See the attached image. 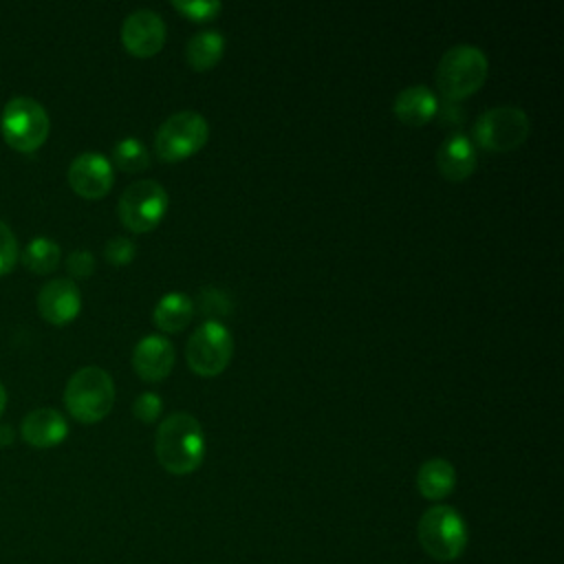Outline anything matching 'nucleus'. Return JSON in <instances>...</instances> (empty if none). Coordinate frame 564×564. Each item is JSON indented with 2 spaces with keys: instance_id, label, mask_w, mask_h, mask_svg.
<instances>
[{
  "instance_id": "29",
  "label": "nucleus",
  "mask_w": 564,
  "mask_h": 564,
  "mask_svg": "<svg viewBox=\"0 0 564 564\" xmlns=\"http://www.w3.org/2000/svg\"><path fill=\"white\" fill-rule=\"evenodd\" d=\"M4 405H7V390H4V386L0 383V416H2V412H4Z\"/></svg>"
},
{
  "instance_id": "28",
  "label": "nucleus",
  "mask_w": 564,
  "mask_h": 564,
  "mask_svg": "<svg viewBox=\"0 0 564 564\" xmlns=\"http://www.w3.org/2000/svg\"><path fill=\"white\" fill-rule=\"evenodd\" d=\"M13 441V427L0 425V445H9Z\"/></svg>"
},
{
  "instance_id": "21",
  "label": "nucleus",
  "mask_w": 564,
  "mask_h": 564,
  "mask_svg": "<svg viewBox=\"0 0 564 564\" xmlns=\"http://www.w3.org/2000/svg\"><path fill=\"white\" fill-rule=\"evenodd\" d=\"M112 163L123 172H141L150 165V152L137 137H123L112 148Z\"/></svg>"
},
{
  "instance_id": "5",
  "label": "nucleus",
  "mask_w": 564,
  "mask_h": 564,
  "mask_svg": "<svg viewBox=\"0 0 564 564\" xmlns=\"http://www.w3.org/2000/svg\"><path fill=\"white\" fill-rule=\"evenodd\" d=\"M0 130L13 150L35 152L48 137L51 119L37 99L20 95L4 104L0 115Z\"/></svg>"
},
{
  "instance_id": "19",
  "label": "nucleus",
  "mask_w": 564,
  "mask_h": 564,
  "mask_svg": "<svg viewBox=\"0 0 564 564\" xmlns=\"http://www.w3.org/2000/svg\"><path fill=\"white\" fill-rule=\"evenodd\" d=\"M225 53V37L216 29H203L187 40L185 57L194 70H209Z\"/></svg>"
},
{
  "instance_id": "24",
  "label": "nucleus",
  "mask_w": 564,
  "mask_h": 564,
  "mask_svg": "<svg viewBox=\"0 0 564 564\" xmlns=\"http://www.w3.org/2000/svg\"><path fill=\"white\" fill-rule=\"evenodd\" d=\"M104 256H106V260L112 267H126V264H130L134 260L137 245L130 238H126V236H115V238H110L106 242Z\"/></svg>"
},
{
  "instance_id": "10",
  "label": "nucleus",
  "mask_w": 564,
  "mask_h": 564,
  "mask_svg": "<svg viewBox=\"0 0 564 564\" xmlns=\"http://www.w3.org/2000/svg\"><path fill=\"white\" fill-rule=\"evenodd\" d=\"M165 22L152 9L132 11L121 24V44L134 57H152L165 44Z\"/></svg>"
},
{
  "instance_id": "11",
  "label": "nucleus",
  "mask_w": 564,
  "mask_h": 564,
  "mask_svg": "<svg viewBox=\"0 0 564 564\" xmlns=\"http://www.w3.org/2000/svg\"><path fill=\"white\" fill-rule=\"evenodd\" d=\"M112 183V163L101 152H82L68 165V185L82 198H101L110 192Z\"/></svg>"
},
{
  "instance_id": "27",
  "label": "nucleus",
  "mask_w": 564,
  "mask_h": 564,
  "mask_svg": "<svg viewBox=\"0 0 564 564\" xmlns=\"http://www.w3.org/2000/svg\"><path fill=\"white\" fill-rule=\"evenodd\" d=\"M66 269L73 278H88L95 271V256L88 249H75L68 258H66Z\"/></svg>"
},
{
  "instance_id": "20",
  "label": "nucleus",
  "mask_w": 564,
  "mask_h": 564,
  "mask_svg": "<svg viewBox=\"0 0 564 564\" xmlns=\"http://www.w3.org/2000/svg\"><path fill=\"white\" fill-rule=\"evenodd\" d=\"M59 258H62V251H59V245L46 236H37L33 238L24 251H22V264L33 271V273H51L57 269L59 264Z\"/></svg>"
},
{
  "instance_id": "16",
  "label": "nucleus",
  "mask_w": 564,
  "mask_h": 564,
  "mask_svg": "<svg viewBox=\"0 0 564 564\" xmlns=\"http://www.w3.org/2000/svg\"><path fill=\"white\" fill-rule=\"evenodd\" d=\"M397 119L405 126H425L438 115V97L423 84H412L397 93L392 101Z\"/></svg>"
},
{
  "instance_id": "15",
  "label": "nucleus",
  "mask_w": 564,
  "mask_h": 564,
  "mask_svg": "<svg viewBox=\"0 0 564 564\" xmlns=\"http://www.w3.org/2000/svg\"><path fill=\"white\" fill-rule=\"evenodd\" d=\"M20 434L33 447H55L68 436V421L55 408H35L22 419Z\"/></svg>"
},
{
  "instance_id": "8",
  "label": "nucleus",
  "mask_w": 564,
  "mask_h": 564,
  "mask_svg": "<svg viewBox=\"0 0 564 564\" xmlns=\"http://www.w3.org/2000/svg\"><path fill=\"white\" fill-rule=\"evenodd\" d=\"M170 205L167 192L159 181L141 178L130 183L117 203V214L123 227L137 234L152 231L165 216Z\"/></svg>"
},
{
  "instance_id": "18",
  "label": "nucleus",
  "mask_w": 564,
  "mask_h": 564,
  "mask_svg": "<svg viewBox=\"0 0 564 564\" xmlns=\"http://www.w3.org/2000/svg\"><path fill=\"white\" fill-rule=\"evenodd\" d=\"M192 317H194V300L183 291L165 293L152 311V322L163 333H178L187 328Z\"/></svg>"
},
{
  "instance_id": "9",
  "label": "nucleus",
  "mask_w": 564,
  "mask_h": 564,
  "mask_svg": "<svg viewBox=\"0 0 564 564\" xmlns=\"http://www.w3.org/2000/svg\"><path fill=\"white\" fill-rule=\"evenodd\" d=\"M234 357V337L223 322L205 319L185 344V359L192 372L200 377L220 375Z\"/></svg>"
},
{
  "instance_id": "1",
  "label": "nucleus",
  "mask_w": 564,
  "mask_h": 564,
  "mask_svg": "<svg viewBox=\"0 0 564 564\" xmlns=\"http://www.w3.org/2000/svg\"><path fill=\"white\" fill-rule=\"evenodd\" d=\"M154 454L159 465L174 476L196 471L205 458V434L200 421L189 412H174L165 416L156 427Z\"/></svg>"
},
{
  "instance_id": "17",
  "label": "nucleus",
  "mask_w": 564,
  "mask_h": 564,
  "mask_svg": "<svg viewBox=\"0 0 564 564\" xmlns=\"http://www.w3.org/2000/svg\"><path fill=\"white\" fill-rule=\"evenodd\" d=\"M456 487V469L447 458H430L416 471V489L427 500H443Z\"/></svg>"
},
{
  "instance_id": "14",
  "label": "nucleus",
  "mask_w": 564,
  "mask_h": 564,
  "mask_svg": "<svg viewBox=\"0 0 564 564\" xmlns=\"http://www.w3.org/2000/svg\"><path fill=\"white\" fill-rule=\"evenodd\" d=\"M478 165L476 145L463 132L449 134L436 150V167L443 178L458 183L471 176Z\"/></svg>"
},
{
  "instance_id": "13",
  "label": "nucleus",
  "mask_w": 564,
  "mask_h": 564,
  "mask_svg": "<svg viewBox=\"0 0 564 564\" xmlns=\"http://www.w3.org/2000/svg\"><path fill=\"white\" fill-rule=\"evenodd\" d=\"M174 346L163 335H145L132 350V368L143 381H161L174 368Z\"/></svg>"
},
{
  "instance_id": "6",
  "label": "nucleus",
  "mask_w": 564,
  "mask_h": 564,
  "mask_svg": "<svg viewBox=\"0 0 564 564\" xmlns=\"http://www.w3.org/2000/svg\"><path fill=\"white\" fill-rule=\"evenodd\" d=\"M531 132L529 115L518 106H496L476 117L471 143L487 152H509L527 141Z\"/></svg>"
},
{
  "instance_id": "23",
  "label": "nucleus",
  "mask_w": 564,
  "mask_h": 564,
  "mask_svg": "<svg viewBox=\"0 0 564 564\" xmlns=\"http://www.w3.org/2000/svg\"><path fill=\"white\" fill-rule=\"evenodd\" d=\"M172 7L176 11H181L185 18L196 20V22L212 20L223 9V4L218 0H172Z\"/></svg>"
},
{
  "instance_id": "26",
  "label": "nucleus",
  "mask_w": 564,
  "mask_h": 564,
  "mask_svg": "<svg viewBox=\"0 0 564 564\" xmlns=\"http://www.w3.org/2000/svg\"><path fill=\"white\" fill-rule=\"evenodd\" d=\"M18 260V240L7 223L0 220V275L9 273Z\"/></svg>"
},
{
  "instance_id": "4",
  "label": "nucleus",
  "mask_w": 564,
  "mask_h": 564,
  "mask_svg": "<svg viewBox=\"0 0 564 564\" xmlns=\"http://www.w3.org/2000/svg\"><path fill=\"white\" fill-rule=\"evenodd\" d=\"M416 535L423 551L441 562L460 557L467 546V524L463 516L449 505L430 507L419 518Z\"/></svg>"
},
{
  "instance_id": "12",
  "label": "nucleus",
  "mask_w": 564,
  "mask_h": 564,
  "mask_svg": "<svg viewBox=\"0 0 564 564\" xmlns=\"http://www.w3.org/2000/svg\"><path fill=\"white\" fill-rule=\"evenodd\" d=\"M37 311L46 322L55 326L73 322L82 311L79 286L68 278L46 282L37 293Z\"/></svg>"
},
{
  "instance_id": "7",
  "label": "nucleus",
  "mask_w": 564,
  "mask_h": 564,
  "mask_svg": "<svg viewBox=\"0 0 564 564\" xmlns=\"http://www.w3.org/2000/svg\"><path fill=\"white\" fill-rule=\"evenodd\" d=\"M209 139V123L196 110L170 115L154 134V152L165 163L185 161L196 154Z\"/></svg>"
},
{
  "instance_id": "3",
  "label": "nucleus",
  "mask_w": 564,
  "mask_h": 564,
  "mask_svg": "<svg viewBox=\"0 0 564 564\" xmlns=\"http://www.w3.org/2000/svg\"><path fill=\"white\" fill-rule=\"evenodd\" d=\"M115 403V381L99 366H84L70 375L64 388V405L79 423H99Z\"/></svg>"
},
{
  "instance_id": "25",
  "label": "nucleus",
  "mask_w": 564,
  "mask_h": 564,
  "mask_svg": "<svg viewBox=\"0 0 564 564\" xmlns=\"http://www.w3.org/2000/svg\"><path fill=\"white\" fill-rule=\"evenodd\" d=\"M163 412V399L156 392H143L132 403V414L143 423H154Z\"/></svg>"
},
{
  "instance_id": "22",
  "label": "nucleus",
  "mask_w": 564,
  "mask_h": 564,
  "mask_svg": "<svg viewBox=\"0 0 564 564\" xmlns=\"http://www.w3.org/2000/svg\"><path fill=\"white\" fill-rule=\"evenodd\" d=\"M196 304H198V311L207 319H214V322H218V317H225L227 313H231V302H229L227 293H223L216 286H203L198 291Z\"/></svg>"
},
{
  "instance_id": "2",
  "label": "nucleus",
  "mask_w": 564,
  "mask_h": 564,
  "mask_svg": "<svg viewBox=\"0 0 564 564\" xmlns=\"http://www.w3.org/2000/svg\"><path fill=\"white\" fill-rule=\"evenodd\" d=\"M489 62L482 48L456 44L443 53L436 66V88L445 101H460L474 95L487 79Z\"/></svg>"
}]
</instances>
